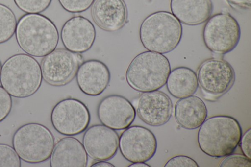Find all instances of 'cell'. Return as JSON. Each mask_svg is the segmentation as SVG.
<instances>
[{"mask_svg": "<svg viewBox=\"0 0 251 167\" xmlns=\"http://www.w3.org/2000/svg\"><path fill=\"white\" fill-rule=\"evenodd\" d=\"M197 76L202 91L216 98L228 91L235 80L233 67L222 59L211 58L202 62Z\"/></svg>", "mask_w": 251, "mask_h": 167, "instance_id": "8fae6325", "label": "cell"}, {"mask_svg": "<svg viewBox=\"0 0 251 167\" xmlns=\"http://www.w3.org/2000/svg\"><path fill=\"white\" fill-rule=\"evenodd\" d=\"M1 68H2V64H1V62L0 60V73H1Z\"/></svg>", "mask_w": 251, "mask_h": 167, "instance_id": "1f68e13d", "label": "cell"}, {"mask_svg": "<svg viewBox=\"0 0 251 167\" xmlns=\"http://www.w3.org/2000/svg\"><path fill=\"white\" fill-rule=\"evenodd\" d=\"M62 7L72 13H81L88 9L95 0H58Z\"/></svg>", "mask_w": 251, "mask_h": 167, "instance_id": "d4e9b609", "label": "cell"}, {"mask_svg": "<svg viewBox=\"0 0 251 167\" xmlns=\"http://www.w3.org/2000/svg\"><path fill=\"white\" fill-rule=\"evenodd\" d=\"M172 14L181 23L196 25L206 22L213 10L211 0H171Z\"/></svg>", "mask_w": 251, "mask_h": 167, "instance_id": "d6986e66", "label": "cell"}, {"mask_svg": "<svg viewBox=\"0 0 251 167\" xmlns=\"http://www.w3.org/2000/svg\"><path fill=\"white\" fill-rule=\"evenodd\" d=\"M136 112L139 118L151 126H160L170 120L173 103L170 97L160 91L143 92L136 103Z\"/></svg>", "mask_w": 251, "mask_h": 167, "instance_id": "4fadbf2b", "label": "cell"}, {"mask_svg": "<svg viewBox=\"0 0 251 167\" xmlns=\"http://www.w3.org/2000/svg\"><path fill=\"white\" fill-rule=\"evenodd\" d=\"M60 37L65 49L74 53H82L93 46L96 31L89 20L82 16H76L64 23Z\"/></svg>", "mask_w": 251, "mask_h": 167, "instance_id": "9a60e30c", "label": "cell"}, {"mask_svg": "<svg viewBox=\"0 0 251 167\" xmlns=\"http://www.w3.org/2000/svg\"><path fill=\"white\" fill-rule=\"evenodd\" d=\"M97 116L104 125L114 130L129 127L136 117L135 108L125 97L110 95L103 98L97 108Z\"/></svg>", "mask_w": 251, "mask_h": 167, "instance_id": "7c38bea8", "label": "cell"}, {"mask_svg": "<svg viewBox=\"0 0 251 167\" xmlns=\"http://www.w3.org/2000/svg\"><path fill=\"white\" fill-rule=\"evenodd\" d=\"M75 76L80 90L90 96L101 95L107 88L111 78L107 65L97 59L83 62L78 67Z\"/></svg>", "mask_w": 251, "mask_h": 167, "instance_id": "2e32d148", "label": "cell"}, {"mask_svg": "<svg viewBox=\"0 0 251 167\" xmlns=\"http://www.w3.org/2000/svg\"><path fill=\"white\" fill-rule=\"evenodd\" d=\"M82 141L87 155L97 161L112 159L119 145L117 132L103 124L93 125L87 128Z\"/></svg>", "mask_w": 251, "mask_h": 167, "instance_id": "5bb4252c", "label": "cell"}, {"mask_svg": "<svg viewBox=\"0 0 251 167\" xmlns=\"http://www.w3.org/2000/svg\"><path fill=\"white\" fill-rule=\"evenodd\" d=\"M16 16L6 5L0 3V44L9 40L15 33Z\"/></svg>", "mask_w": 251, "mask_h": 167, "instance_id": "7402d4cb", "label": "cell"}, {"mask_svg": "<svg viewBox=\"0 0 251 167\" xmlns=\"http://www.w3.org/2000/svg\"><path fill=\"white\" fill-rule=\"evenodd\" d=\"M12 107L11 96L1 86H0V122L9 115Z\"/></svg>", "mask_w": 251, "mask_h": 167, "instance_id": "4316f807", "label": "cell"}, {"mask_svg": "<svg viewBox=\"0 0 251 167\" xmlns=\"http://www.w3.org/2000/svg\"><path fill=\"white\" fill-rule=\"evenodd\" d=\"M119 147L122 156L128 161L146 162L154 156L157 142L153 132L148 128L130 126L121 134Z\"/></svg>", "mask_w": 251, "mask_h": 167, "instance_id": "30bf717a", "label": "cell"}, {"mask_svg": "<svg viewBox=\"0 0 251 167\" xmlns=\"http://www.w3.org/2000/svg\"><path fill=\"white\" fill-rule=\"evenodd\" d=\"M21 159L14 148L0 143V167H20Z\"/></svg>", "mask_w": 251, "mask_h": 167, "instance_id": "cb8c5ba5", "label": "cell"}, {"mask_svg": "<svg viewBox=\"0 0 251 167\" xmlns=\"http://www.w3.org/2000/svg\"><path fill=\"white\" fill-rule=\"evenodd\" d=\"M242 135L233 117L218 115L206 119L200 127L197 141L200 149L212 157L222 158L233 153Z\"/></svg>", "mask_w": 251, "mask_h": 167, "instance_id": "7a4b0ae2", "label": "cell"}, {"mask_svg": "<svg viewBox=\"0 0 251 167\" xmlns=\"http://www.w3.org/2000/svg\"><path fill=\"white\" fill-rule=\"evenodd\" d=\"M12 146L21 159L29 163H39L48 160L55 145L54 137L45 125L28 123L15 132Z\"/></svg>", "mask_w": 251, "mask_h": 167, "instance_id": "8992f818", "label": "cell"}, {"mask_svg": "<svg viewBox=\"0 0 251 167\" xmlns=\"http://www.w3.org/2000/svg\"><path fill=\"white\" fill-rule=\"evenodd\" d=\"M202 32L206 48L215 53L225 54L232 51L238 45L241 37L240 25L228 13H219L210 17Z\"/></svg>", "mask_w": 251, "mask_h": 167, "instance_id": "52a82bcc", "label": "cell"}, {"mask_svg": "<svg viewBox=\"0 0 251 167\" xmlns=\"http://www.w3.org/2000/svg\"><path fill=\"white\" fill-rule=\"evenodd\" d=\"M88 107L80 100L67 98L59 101L53 108L50 115L51 124L59 133L68 136L82 133L90 122Z\"/></svg>", "mask_w": 251, "mask_h": 167, "instance_id": "ba28073f", "label": "cell"}, {"mask_svg": "<svg viewBox=\"0 0 251 167\" xmlns=\"http://www.w3.org/2000/svg\"><path fill=\"white\" fill-rule=\"evenodd\" d=\"M166 84L168 92L178 99L193 95L199 87L196 72L183 66L171 71Z\"/></svg>", "mask_w": 251, "mask_h": 167, "instance_id": "44dd1931", "label": "cell"}, {"mask_svg": "<svg viewBox=\"0 0 251 167\" xmlns=\"http://www.w3.org/2000/svg\"><path fill=\"white\" fill-rule=\"evenodd\" d=\"M182 35L181 23L172 14L159 11L148 15L139 28V37L148 50L165 54L179 45Z\"/></svg>", "mask_w": 251, "mask_h": 167, "instance_id": "277c9868", "label": "cell"}, {"mask_svg": "<svg viewBox=\"0 0 251 167\" xmlns=\"http://www.w3.org/2000/svg\"><path fill=\"white\" fill-rule=\"evenodd\" d=\"M92 15L99 27L114 32L125 26L128 14L123 0H96L93 4Z\"/></svg>", "mask_w": 251, "mask_h": 167, "instance_id": "e0dca14e", "label": "cell"}, {"mask_svg": "<svg viewBox=\"0 0 251 167\" xmlns=\"http://www.w3.org/2000/svg\"><path fill=\"white\" fill-rule=\"evenodd\" d=\"M17 42L26 54L44 57L56 49L59 33L54 23L40 14H26L19 19L15 30Z\"/></svg>", "mask_w": 251, "mask_h": 167, "instance_id": "6da1fadb", "label": "cell"}, {"mask_svg": "<svg viewBox=\"0 0 251 167\" xmlns=\"http://www.w3.org/2000/svg\"><path fill=\"white\" fill-rule=\"evenodd\" d=\"M170 72V62L165 55L148 50L133 58L126 69V78L134 90L151 92L166 84Z\"/></svg>", "mask_w": 251, "mask_h": 167, "instance_id": "5b68a950", "label": "cell"}, {"mask_svg": "<svg viewBox=\"0 0 251 167\" xmlns=\"http://www.w3.org/2000/svg\"><path fill=\"white\" fill-rule=\"evenodd\" d=\"M251 128L242 135L239 143L241 150L245 156L251 160Z\"/></svg>", "mask_w": 251, "mask_h": 167, "instance_id": "f1b7e54d", "label": "cell"}, {"mask_svg": "<svg viewBox=\"0 0 251 167\" xmlns=\"http://www.w3.org/2000/svg\"><path fill=\"white\" fill-rule=\"evenodd\" d=\"M91 167H115V166L108 162L104 161H98L93 164Z\"/></svg>", "mask_w": 251, "mask_h": 167, "instance_id": "f546056e", "label": "cell"}, {"mask_svg": "<svg viewBox=\"0 0 251 167\" xmlns=\"http://www.w3.org/2000/svg\"><path fill=\"white\" fill-rule=\"evenodd\" d=\"M221 162L220 167H251V160L244 154H230Z\"/></svg>", "mask_w": 251, "mask_h": 167, "instance_id": "484cf974", "label": "cell"}, {"mask_svg": "<svg viewBox=\"0 0 251 167\" xmlns=\"http://www.w3.org/2000/svg\"><path fill=\"white\" fill-rule=\"evenodd\" d=\"M87 163L88 155L83 143L71 136L56 143L50 161L51 167H85Z\"/></svg>", "mask_w": 251, "mask_h": 167, "instance_id": "ac0fdd59", "label": "cell"}, {"mask_svg": "<svg viewBox=\"0 0 251 167\" xmlns=\"http://www.w3.org/2000/svg\"><path fill=\"white\" fill-rule=\"evenodd\" d=\"M83 62L81 53L66 49L57 48L44 56L41 68L44 80L54 86H64L70 82Z\"/></svg>", "mask_w": 251, "mask_h": 167, "instance_id": "9c48e42d", "label": "cell"}, {"mask_svg": "<svg viewBox=\"0 0 251 167\" xmlns=\"http://www.w3.org/2000/svg\"><path fill=\"white\" fill-rule=\"evenodd\" d=\"M207 114L203 101L194 95L180 98L175 106L176 121L181 127L187 130L199 128L206 119Z\"/></svg>", "mask_w": 251, "mask_h": 167, "instance_id": "ffe728a7", "label": "cell"}, {"mask_svg": "<svg viewBox=\"0 0 251 167\" xmlns=\"http://www.w3.org/2000/svg\"><path fill=\"white\" fill-rule=\"evenodd\" d=\"M42 80L40 64L27 54L13 55L2 65L1 86L14 97L23 98L32 95L39 89Z\"/></svg>", "mask_w": 251, "mask_h": 167, "instance_id": "3957f363", "label": "cell"}, {"mask_svg": "<svg viewBox=\"0 0 251 167\" xmlns=\"http://www.w3.org/2000/svg\"><path fill=\"white\" fill-rule=\"evenodd\" d=\"M17 7L26 14H40L50 5L52 0H13Z\"/></svg>", "mask_w": 251, "mask_h": 167, "instance_id": "603a6c76", "label": "cell"}, {"mask_svg": "<svg viewBox=\"0 0 251 167\" xmlns=\"http://www.w3.org/2000/svg\"><path fill=\"white\" fill-rule=\"evenodd\" d=\"M165 167H199L198 163L190 157L178 155L170 159L165 164Z\"/></svg>", "mask_w": 251, "mask_h": 167, "instance_id": "83f0119b", "label": "cell"}, {"mask_svg": "<svg viewBox=\"0 0 251 167\" xmlns=\"http://www.w3.org/2000/svg\"><path fill=\"white\" fill-rule=\"evenodd\" d=\"M129 167H151V166L146 164L145 162H135L132 163Z\"/></svg>", "mask_w": 251, "mask_h": 167, "instance_id": "4dcf8cb0", "label": "cell"}]
</instances>
